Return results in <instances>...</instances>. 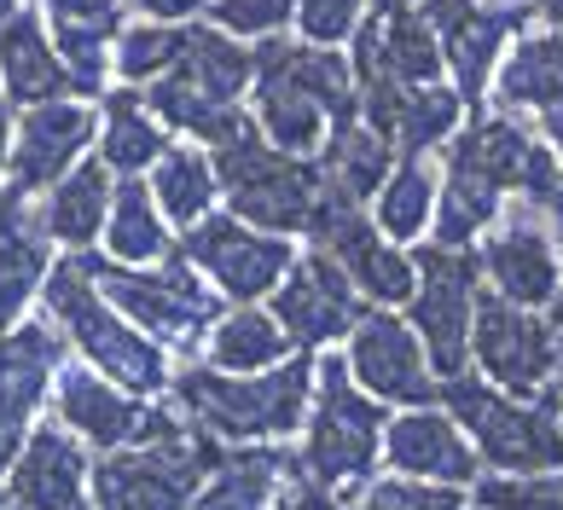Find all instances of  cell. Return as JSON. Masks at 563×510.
Instances as JSON below:
<instances>
[{
	"mask_svg": "<svg viewBox=\"0 0 563 510\" xmlns=\"http://www.w3.org/2000/svg\"><path fill=\"white\" fill-rule=\"evenodd\" d=\"M389 168H395L389 140L372 134L361 117L343 122V127H331L325 145H320V180L331 191H343V198H354V203H366V191H378Z\"/></svg>",
	"mask_w": 563,
	"mask_h": 510,
	"instance_id": "obj_32",
	"label": "cell"
},
{
	"mask_svg": "<svg viewBox=\"0 0 563 510\" xmlns=\"http://www.w3.org/2000/svg\"><path fill=\"white\" fill-rule=\"evenodd\" d=\"M88 273H93L99 296H106L129 325H140L157 348L169 343V348L186 354L227 313V296L203 279L192 262H180L175 250L152 267H122L111 255H88Z\"/></svg>",
	"mask_w": 563,
	"mask_h": 510,
	"instance_id": "obj_7",
	"label": "cell"
},
{
	"mask_svg": "<svg viewBox=\"0 0 563 510\" xmlns=\"http://www.w3.org/2000/svg\"><path fill=\"white\" fill-rule=\"evenodd\" d=\"M53 24V53L65 58L70 88L99 93L106 88V47L122 35V0H41Z\"/></svg>",
	"mask_w": 563,
	"mask_h": 510,
	"instance_id": "obj_23",
	"label": "cell"
},
{
	"mask_svg": "<svg viewBox=\"0 0 563 510\" xmlns=\"http://www.w3.org/2000/svg\"><path fill=\"white\" fill-rule=\"evenodd\" d=\"M145 18H157V24H175V18H192L203 0H134Z\"/></svg>",
	"mask_w": 563,
	"mask_h": 510,
	"instance_id": "obj_45",
	"label": "cell"
},
{
	"mask_svg": "<svg viewBox=\"0 0 563 510\" xmlns=\"http://www.w3.org/2000/svg\"><path fill=\"white\" fill-rule=\"evenodd\" d=\"M552 325H563V290L552 296Z\"/></svg>",
	"mask_w": 563,
	"mask_h": 510,
	"instance_id": "obj_52",
	"label": "cell"
},
{
	"mask_svg": "<svg viewBox=\"0 0 563 510\" xmlns=\"http://www.w3.org/2000/svg\"><path fill=\"white\" fill-rule=\"evenodd\" d=\"M210 7V24L227 35H279L290 24V7L297 0H203Z\"/></svg>",
	"mask_w": 563,
	"mask_h": 510,
	"instance_id": "obj_43",
	"label": "cell"
},
{
	"mask_svg": "<svg viewBox=\"0 0 563 510\" xmlns=\"http://www.w3.org/2000/svg\"><path fill=\"white\" fill-rule=\"evenodd\" d=\"M483 7H488V12H523V18H529L534 0H483Z\"/></svg>",
	"mask_w": 563,
	"mask_h": 510,
	"instance_id": "obj_49",
	"label": "cell"
},
{
	"mask_svg": "<svg viewBox=\"0 0 563 510\" xmlns=\"http://www.w3.org/2000/svg\"><path fill=\"white\" fill-rule=\"evenodd\" d=\"M99 239H106V255L122 267H152L175 250L169 221H163L152 186L140 175H122V186H111V209H106V232Z\"/></svg>",
	"mask_w": 563,
	"mask_h": 510,
	"instance_id": "obj_29",
	"label": "cell"
},
{
	"mask_svg": "<svg viewBox=\"0 0 563 510\" xmlns=\"http://www.w3.org/2000/svg\"><path fill=\"white\" fill-rule=\"evenodd\" d=\"M7 510H88V446L65 423H41L12 453Z\"/></svg>",
	"mask_w": 563,
	"mask_h": 510,
	"instance_id": "obj_19",
	"label": "cell"
},
{
	"mask_svg": "<svg viewBox=\"0 0 563 510\" xmlns=\"http://www.w3.org/2000/svg\"><path fill=\"white\" fill-rule=\"evenodd\" d=\"M547 215H552V232H558V273H563V198L547 209Z\"/></svg>",
	"mask_w": 563,
	"mask_h": 510,
	"instance_id": "obj_50",
	"label": "cell"
},
{
	"mask_svg": "<svg viewBox=\"0 0 563 510\" xmlns=\"http://www.w3.org/2000/svg\"><path fill=\"white\" fill-rule=\"evenodd\" d=\"M547 209H534L523 198H506V209L494 215V232L476 250V273H488V290L506 296L517 308H552V296L563 290L552 232L540 226Z\"/></svg>",
	"mask_w": 563,
	"mask_h": 510,
	"instance_id": "obj_14",
	"label": "cell"
},
{
	"mask_svg": "<svg viewBox=\"0 0 563 510\" xmlns=\"http://www.w3.org/2000/svg\"><path fill=\"white\" fill-rule=\"evenodd\" d=\"M558 331V372H563V325H552Z\"/></svg>",
	"mask_w": 563,
	"mask_h": 510,
	"instance_id": "obj_54",
	"label": "cell"
},
{
	"mask_svg": "<svg viewBox=\"0 0 563 510\" xmlns=\"http://www.w3.org/2000/svg\"><path fill=\"white\" fill-rule=\"evenodd\" d=\"M558 180H563V168H558Z\"/></svg>",
	"mask_w": 563,
	"mask_h": 510,
	"instance_id": "obj_56",
	"label": "cell"
},
{
	"mask_svg": "<svg viewBox=\"0 0 563 510\" xmlns=\"http://www.w3.org/2000/svg\"><path fill=\"white\" fill-rule=\"evenodd\" d=\"M517 24H523V12H488V7H471L442 41V70H453V93L476 104L483 99V88L494 81V64L506 58V41L517 35Z\"/></svg>",
	"mask_w": 563,
	"mask_h": 510,
	"instance_id": "obj_26",
	"label": "cell"
},
{
	"mask_svg": "<svg viewBox=\"0 0 563 510\" xmlns=\"http://www.w3.org/2000/svg\"><path fill=\"white\" fill-rule=\"evenodd\" d=\"M361 510H465L459 487L448 481H412V476H389V481H372L361 487Z\"/></svg>",
	"mask_w": 563,
	"mask_h": 510,
	"instance_id": "obj_41",
	"label": "cell"
},
{
	"mask_svg": "<svg viewBox=\"0 0 563 510\" xmlns=\"http://www.w3.org/2000/svg\"><path fill=\"white\" fill-rule=\"evenodd\" d=\"M216 458H221L216 435L152 407L145 441L117 446L99 464H88L93 510H192V494L216 470Z\"/></svg>",
	"mask_w": 563,
	"mask_h": 510,
	"instance_id": "obj_4",
	"label": "cell"
},
{
	"mask_svg": "<svg viewBox=\"0 0 563 510\" xmlns=\"http://www.w3.org/2000/svg\"><path fill=\"white\" fill-rule=\"evenodd\" d=\"M459 117H465V99H459L453 88H442V81L407 88L401 117H395V127H389V145H401L407 157H424V152H435V145L453 134Z\"/></svg>",
	"mask_w": 563,
	"mask_h": 510,
	"instance_id": "obj_38",
	"label": "cell"
},
{
	"mask_svg": "<svg viewBox=\"0 0 563 510\" xmlns=\"http://www.w3.org/2000/svg\"><path fill=\"white\" fill-rule=\"evenodd\" d=\"M175 407L186 423L216 441H285L302 430L308 400H314V359H279L262 372H216V366H180L169 372Z\"/></svg>",
	"mask_w": 563,
	"mask_h": 510,
	"instance_id": "obj_2",
	"label": "cell"
},
{
	"mask_svg": "<svg viewBox=\"0 0 563 510\" xmlns=\"http://www.w3.org/2000/svg\"><path fill=\"white\" fill-rule=\"evenodd\" d=\"M308 239H314L320 255H331L349 285L366 296V302L378 308H401L412 285H419V267H412V255H401L389 239H378V226L366 221V209L343 198V191H331L320 180V198H314V215H308Z\"/></svg>",
	"mask_w": 563,
	"mask_h": 510,
	"instance_id": "obj_10",
	"label": "cell"
},
{
	"mask_svg": "<svg viewBox=\"0 0 563 510\" xmlns=\"http://www.w3.org/2000/svg\"><path fill=\"white\" fill-rule=\"evenodd\" d=\"M106 209H111V168L106 163H76L70 175H58L47 186V203L35 209L41 232L53 244L88 250L99 232H106Z\"/></svg>",
	"mask_w": 563,
	"mask_h": 510,
	"instance_id": "obj_28",
	"label": "cell"
},
{
	"mask_svg": "<svg viewBox=\"0 0 563 510\" xmlns=\"http://www.w3.org/2000/svg\"><path fill=\"white\" fill-rule=\"evenodd\" d=\"M180 262H192L227 302H262L274 296V285L285 279V267L297 262V250L279 232H256L239 215H203L192 226H180Z\"/></svg>",
	"mask_w": 563,
	"mask_h": 510,
	"instance_id": "obj_11",
	"label": "cell"
},
{
	"mask_svg": "<svg viewBox=\"0 0 563 510\" xmlns=\"http://www.w3.org/2000/svg\"><path fill=\"white\" fill-rule=\"evenodd\" d=\"M361 290L349 285V273L331 262V255H297V262L285 267V279L274 285V319L290 343L302 348H325L338 343V336L354 331V319H361Z\"/></svg>",
	"mask_w": 563,
	"mask_h": 510,
	"instance_id": "obj_17",
	"label": "cell"
},
{
	"mask_svg": "<svg viewBox=\"0 0 563 510\" xmlns=\"http://www.w3.org/2000/svg\"><path fill=\"white\" fill-rule=\"evenodd\" d=\"M0 510H7V499H0Z\"/></svg>",
	"mask_w": 563,
	"mask_h": 510,
	"instance_id": "obj_55",
	"label": "cell"
},
{
	"mask_svg": "<svg viewBox=\"0 0 563 510\" xmlns=\"http://www.w3.org/2000/svg\"><path fill=\"white\" fill-rule=\"evenodd\" d=\"M216 186L227 191V209L256 226V232H302L308 215H314V198H320V163L314 157H290L279 145L262 140L256 122H239L227 140H216Z\"/></svg>",
	"mask_w": 563,
	"mask_h": 510,
	"instance_id": "obj_6",
	"label": "cell"
},
{
	"mask_svg": "<svg viewBox=\"0 0 563 510\" xmlns=\"http://www.w3.org/2000/svg\"><path fill=\"white\" fill-rule=\"evenodd\" d=\"M435 400H448V418L465 430L476 458H488L506 476H534V470H563V389L547 382L529 407L483 377H442Z\"/></svg>",
	"mask_w": 563,
	"mask_h": 510,
	"instance_id": "obj_5",
	"label": "cell"
},
{
	"mask_svg": "<svg viewBox=\"0 0 563 510\" xmlns=\"http://www.w3.org/2000/svg\"><path fill=\"white\" fill-rule=\"evenodd\" d=\"M361 12H366V0H297L290 7L308 47H338V41H349L361 30Z\"/></svg>",
	"mask_w": 563,
	"mask_h": 510,
	"instance_id": "obj_42",
	"label": "cell"
},
{
	"mask_svg": "<svg viewBox=\"0 0 563 510\" xmlns=\"http://www.w3.org/2000/svg\"><path fill=\"white\" fill-rule=\"evenodd\" d=\"M7 145H12V117H7V99H0V175H7Z\"/></svg>",
	"mask_w": 563,
	"mask_h": 510,
	"instance_id": "obj_46",
	"label": "cell"
},
{
	"mask_svg": "<svg viewBox=\"0 0 563 510\" xmlns=\"http://www.w3.org/2000/svg\"><path fill=\"white\" fill-rule=\"evenodd\" d=\"M145 111H152L157 122H169V127H180V134H192V140H227L233 127L244 122V111L239 104H221V99H210L203 88H192L180 70H163L157 81H152V93H145Z\"/></svg>",
	"mask_w": 563,
	"mask_h": 510,
	"instance_id": "obj_36",
	"label": "cell"
},
{
	"mask_svg": "<svg viewBox=\"0 0 563 510\" xmlns=\"http://www.w3.org/2000/svg\"><path fill=\"white\" fill-rule=\"evenodd\" d=\"M53 407H58V423H65L81 446H99V453L145 441V423H152V407H140V395L117 389V382L99 377L93 366H58Z\"/></svg>",
	"mask_w": 563,
	"mask_h": 510,
	"instance_id": "obj_20",
	"label": "cell"
},
{
	"mask_svg": "<svg viewBox=\"0 0 563 510\" xmlns=\"http://www.w3.org/2000/svg\"><path fill=\"white\" fill-rule=\"evenodd\" d=\"M471 354L494 389H506L517 400H534L552 382L558 366V336L547 319H534V308H517L494 290H476L471 308Z\"/></svg>",
	"mask_w": 563,
	"mask_h": 510,
	"instance_id": "obj_12",
	"label": "cell"
},
{
	"mask_svg": "<svg viewBox=\"0 0 563 510\" xmlns=\"http://www.w3.org/2000/svg\"><path fill=\"white\" fill-rule=\"evenodd\" d=\"M476 510H563V470L534 476H476Z\"/></svg>",
	"mask_w": 563,
	"mask_h": 510,
	"instance_id": "obj_40",
	"label": "cell"
},
{
	"mask_svg": "<svg viewBox=\"0 0 563 510\" xmlns=\"http://www.w3.org/2000/svg\"><path fill=\"white\" fill-rule=\"evenodd\" d=\"M250 88H256V122L262 127V140L267 145H279V152L290 157H308V152H320V140H325V111H320V99L314 88L302 81L297 70V41H279V35H262V47L250 53Z\"/></svg>",
	"mask_w": 563,
	"mask_h": 510,
	"instance_id": "obj_16",
	"label": "cell"
},
{
	"mask_svg": "<svg viewBox=\"0 0 563 510\" xmlns=\"http://www.w3.org/2000/svg\"><path fill=\"white\" fill-rule=\"evenodd\" d=\"M384 400L354 389L343 354H325L314 372V412L302 418V470L331 494H361L384 453Z\"/></svg>",
	"mask_w": 563,
	"mask_h": 510,
	"instance_id": "obj_8",
	"label": "cell"
},
{
	"mask_svg": "<svg viewBox=\"0 0 563 510\" xmlns=\"http://www.w3.org/2000/svg\"><path fill=\"white\" fill-rule=\"evenodd\" d=\"M395 7H412V0H372V12H395Z\"/></svg>",
	"mask_w": 563,
	"mask_h": 510,
	"instance_id": "obj_51",
	"label": "cell"
},
{
	"mask_svg": "<svg viewBox=\"0 0 563 510\" xmlns=\"http://www.w3.org/2000/svg\"><path fill=\"white\" fill-rule=\"evenodd\" d=\"M354 70H384L401 88H430L442 81V41L419 18V7L378 12L354 30Z\"/></svg>",
	"mask_w": 563,
	"mask_h": 510,
	"instance_id": "obj_22",
	"label": "cell"
},
{
	"mask_svg": "<svg viewBox=\"0 0 563 510\" xmlns=\"http://www.w3.org/2000/svg\"><path fill=\"white\" fill-rule=\"evenodd\" d=\"M290 470V458L279 446H239V453H221L216 470L203 476V487L192 494V510H267L279 494V481Z\"/></svg>",
	"mask_w": 563,
	"mask_h": 510,
	"instance_id": "obj_30",
	"label": "cell"
},
{
	"mask_svg": "<svg viewBox=\"0 0 563 510\" xmlns=\"http://www.w3.org/2000/svg\"><path fill=\"white\" fill-rule=\"evenodd\" d=\"M169 70H180L192 88H203L210 99H221V104H239V93L250 88V47H239L227 30H216V24H186V35H180V58L169 64Z\"/></svg>",
	"mask_w": 563,
	"mask_h": 510,
	"instance_id": "obj_31",
	"label": "cell"
},
{
	"mask_svg": "<svg viewBox=\"0 0 563 510\" xmlns=\"http://www.w3.org/2000/svg\"><path fill=\"white\" fill-rule=\"evenodd\" d=\"M540 127H547V134H552V145L563 152V104H558V111H547V117H540Z\"/></svg>",
	"mask_w": 563,
	"mask_h": 510,
	"instance_id": "obj_47",
	"label": "cell"
},
{
	"mask_svg": "<svg viewBox=\"0 0 563 510\" xmlns=\"http://www.w3.org/2000/svg\"><path fill=\"white\" fill-rule=\"evenodd\" d=\"M290 348V336L279 331L274 313H262L256 302H239V313H221L210 325V366L216 372H267L279 366Z\"/></svg>",
	"mask_w": 563,
	"mask_h": 510,
	"instance_id": "obj_34",
	"label": "cell"
},
{
	"mask_svg": "<svg viewBox=\"0 0 563 510\" xmlns=\"http://www.w3.org/2000/svg\"><path fill=\"white\" fill-rule=\"evenodd\" d=\"M384 458H389V470H401L412 481H448V487H471L476 470H483L465 430L435 407H407L401 418H389Z\"/></svg>",
	"mask_w": 563,
	"mask_h": 510,
	"instance_id": "obj_21",
	"label": "cell"
},
{
	"mask_svg": "<svg viewBox=\"0 0 563 510\" xmlns=\"http://www.w3.org/2000/svg\"><path fill=\"white\" fill-rule=\"evenodd\" d=\"M279 510H343V499L331 494V487H320L297 458H290V470L279 481Z\"/></svg>",
	"mask_w": 563,
	"mask_h": 510,
	"instance_id": "obj_44",
	"label": "cell"
},
{
	"mask_svg": "<svg viewBox=\"0 0 563 510\" xmlns=\"http://www.w3.org/2000/svg\"><path fill=\"white\" fill-rule=\"evenodd\" d=\"M93 134H99V122H93L88 104H76V99L24 104V117L12 127V145H7V191H18V198L47 191L58 175H70L81 163Z\"/></svg>",
	"mask_w": 563,
	"mask_h": 510,
	"instance_id": "obj_15",
	"label": "cell"
},
{
	"mask_svg": "<svg viewBox=\"0 0 563 510\" xmlns=\"http://www.w3.org/2000/svg\"><path fill=\"white\" fill-rule=\"evenodd\" d=\"M53 267V239L41 232L30 198L0 191V325H18L24 308L41 296V279Z\"/></svg>",
	"mask_w": 563,
	"mask_h": 510,
	"instance_id": "obj_24",
	"label": "cell"
},
{
	"mask_svg": "<svg viewBox=\"0 0 563 510\" xmlns=\"http://www.w3.org/2000/svg\"><path fill=\"white\" fill-rule=\"evenodd\" d=\"M41 302H47L58 336H70L81 348V366H93L99 377H111L117 389H129L140 400L169 389V359H163V348L99 296L93 273H88V255L53 262L47 279H41Z\"/></svg>",
	"mask_w": 563,
	"mask_h": 510,
	"instance_id": "obj_3",
	"label": "cell"
},
{
	"mask_svg": "<svg viewBox=\"0 0 563 510\" xmlns=\"http://www.w3.org/2000/svg\"><path fill=\"white\" fill-rule=\"evenodd\" d=\"M216 168L203 152H192V145H169L157 163H152V198L163 209V221H175V226H192L210 215V203H216Z\"/></svg>",
	"mask_w": 563,
	"mask_h": 510,
	"instance_id": "obj_35",
	"label": "cell"
},
{
	"mask_svg": "<svg viewBox=\"0 0 563 510\" xmlns=\"http://www.w3.org/2000/svg\"><path fill=\"white\" fill-rule=\"evenodd\" d=\"M18 7H24V0H0V18H12Z\"/></svg>",
	"mask_w": 563,
	"mask_h": 510,
	"instance_id": "obj_53",
	"label": "cell"
},
{
	"mask_svg": "<svg viewBox=\"0 0 563 510\" xmlns=\"http://www.w3.org/2000/svg\"><path fill=\"white\" fill-rule=\"evenodd\" d=\"M412 267H419V285H412V319L407 325L419 331L424 343V359L435 382L442 377H459L471 359V308H476V255L471 250H448V244H424L412 250Z\"/></svg>",
	"mask_w": 563,
	"mask_h": 510,
	"instance_id": "obj_9",
	"label": "cell"
},
{
	"mask_svg": "<svg viewBox=\"0 0 563 510\" xmlns=\"http://www.w3.org/2000/svg\"><path fill=\"white\" fill-rule=\"evenodd\" d=\"M435 215V175L424 157H401L378 186V226L389 232V244L424 239V226Z\"/></svg>",
	"mask_w": 563,
	"mask_h": 510,
	"instance_id": "obj_37",
	"label": "cell"
},
{
	"mask_svg": "<svg viewBox=\"0 0 563 510\" xmlns=\"http://www.w3.org/2000/svg\"><path fill=\"white\" fill-rule=\"evenodd\" d=\"M0 88L18 104H41V99H70V70L53 53V41L41 35V12L18 7L12 18H0Z\"/></svg>",
	"mask_w": 563,
	"mask_h": 510,
	"instance_id": "obj_25",
	"label": "cell"
},
{
	"mask_svg": "<svg viewBox=\"0 0 563 510\" xmlns=\"http://www.w3.org/2000/svg\"><path fill=\"white\" fill-rule=\"evenodd\" d=\"M163 152H169V134L163 122L145 111L140 93H106V127H99V163L111 175H145Z\"/></svg>",
	"mask_w": 563,
	"mask_h": 510,
	"instance_id": "obj_33",
	"label": "cell"
},
{
	"mask_svg": "<svg viewBox=\"0 0 563 510\" xmlns=\"http://www.w3.org/2000/svg\"><path fill=\"white\" fill-rule=\"evenodd\" d=\"M534 12H540V18H547V24H552V30H563V0H534Z\"/></svg>",
	"mask_w": 563,
	"mask_h": 510,
	"instance_id": "obj_48",
	"label": "cell"
},
{
	"mask_svg": "<svg viewBox=\"0 0 563 510\" xmlns=\"http://www.w3.org/2000/svg\"><path fill=\"white\" fill-rule=\"evenodd\" d=\"M506 198H523L534 209H552L563 198L558 157L552 145H540L523 122L506 111L465 127L448 152V180H435V244L465 250L476 232H488Z\"/></svg>",
	"mask_w": 563,
	"mask_h": 510,
	"instance_id": "obj_1",
	"label": "cell"
},
{
	"mask_svg": "<svg viewBox=\"0 0 563 510\" xmlns=\"http://www.w3.org/2000/svg\"><path fill=\"white\" fill-rule=\"evenodd\" d=\"M494 99L499 111H558L563 104V30L523 35L494 64Z\"/></svg>",
	"mask_w": 563,
	"mask_h": 510,
	"instance_id": "obj_27",
	"label": "cell"
},
{
	"mask_svg": "<svg viewBox=\"0 0 563 510\" xmlns=\"http://www.w3.org/2000/svg\"><path fill=\"white\" fill-rule=\"evenodd\" d=\"M65 366V336L53 325H0V470L24 446L35 412L47 407Z\"/></svg>",
	"mask_w": 563,
	"mask_h": 510,
	"instance_id": "obj_18",
	"label": "cell"
},
{
	"mask_svg": "<svg viewBox=\"0 0 563 510\" xmlns=\"http://www.w3.org/2000/svg\"><path fill=\"white\" fill-rule=\"evenodd\" d=\"M343 366L354 377V389L372 400H395V407H430L435 400V372L424 359V343L407 319H395L389 308H366L349 331Z\"/></svg>",
	"mask_w": 563,
	"mask_h": 510,
	"instance_id": "obj_13",
	"label": "cell"
},
{
	"mask_svg": "<svg viewBox=\"0 0 563 510\" xmlns=\"http://www.w3.org/2000/svg\"><path fill=\"white\" fill-rule=\"evenodd\" d=\"M180 24H134L122 30L111 47H117V76L122 81H157L169 64L180 58Z\"/></svg>",
	"mask_w": 563,
	"mask_h": 510,
	"instance_id": "obj_39",
	"label": "cell"
}]
</instances>
